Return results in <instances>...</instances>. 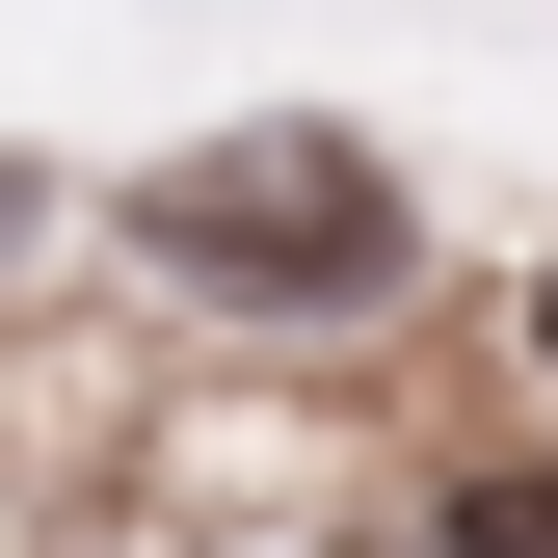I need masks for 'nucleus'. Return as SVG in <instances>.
Instances as JSON below:
<instances>
[{"label":"nucleus","instance_id":"obj_1","mask_svg":"<svg viewBox=\"0 0 558 558\" xmlns=\"http://www.w3.org/2000/svg\"><path fill=\"white\" fill-rule=\"evenodd\" d=\"M133 240H160L186 293H293V319H345V293H399V266H426V214H399L373 133H214V160L133 186Z\"/></svg>","mask_w":558,"mask_h":558},{"label":"nucleus","instance_id":"obj_2","mask_svg":"<svg viewBox=\"0 0 558 558\" xmlns=\"http://www.w3.org/2000/svg\"><path fill=\"white\" fill-rule=\"evenodd\" d=\"M506 345H532V399H558V266H532V293H506Z\"/></svg>","mask_w":558,"mask_h":558}]
</instances>
